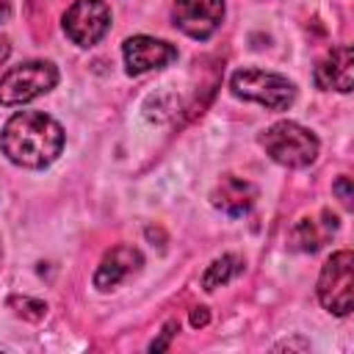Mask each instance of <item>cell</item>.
Instances as JSON below:
<instances>
[{"instance_id": "cell-8", "label": "cell", "mask_w": 354, "mask_h": 354, "mask_svg": "<svg viewBox=\"0 0 354 354\" xmlns=\"http://www.w3.org/2000/svg\"><path fill=\"white\" fill-rule=\"evenodd\" d=\"M122 53H124L127 75H141V72L160 69V66L177 61V47L169 44V41L152 39V36H133V39H127Z\"/></svg>"}, {"instance_id": "cell-13", "label": "cell", "mask_w": 354, "mask_h": 354, "mask_svg": "<svg viewBox=\"0 0 354 354\" xmlns=\"http://www.w3.org/2000/svg\"><path fill=\"white\" fill-rule=\"evenodd\" d=\"M241 257L238 254H221L218 260H213L207 266V271L202 274V288L205 290H216L218 285H227L238 271H241Z\"/></svg>"}, {"instance_id": "cell-4", "label": "cell", "mask_w": 354, "mask_h": 354, "mask_svg": "<svg viewBox=\"0 0 354 354\" xmlns=\"http://www.w3.org/2000/svg\"><path fill=\"white\" fill-rule=\"evenodd\" d=\"M58 83V72L50 61H28L11 66L0 77V105H22L50 91Z\"/></svg>"}, {"instance_id": "cell-11", "label": "cell", "mask_w": 354, "mask_h": 354, "mask_svg": "<svg viewBox=\"0 0 354 354\" xmlns=\"http://www.w3.org/2000/svg\"><path fill=\"white\" fill-rule=\"evenodd\" d=\"M210 199H213V205H216L218 210H224L227 216H243V213L254 205L257 188H254L249 180H243V177L227 174V177L218 180V185L213 188Z\"/></svg>"}, {"instance_id": "cell-2", "label": "cell", "mask_w": 354, "mask_h": 354, "mask_svg": "<svg viewBox=\"0 0 354 354\" xmlns=\"http://www.w3.org/2000/svg\"><path fill=\"white\" fill-rule=\"evenodd\" d=\"M260 144L271 155V160H277L279 166H288V169H304L318 155V138L296 122L271 124L260 136Z\"/></svg>"}, {"instance_id": "cell-9", "label": "cell", "mask_w": 354, "mask_h": 354, "mask_svg": "<svg viewBox=\"0 0 354 354\" xmlns=\"http://www.w3.org/2000/svg\"><path fill=\"white\" fill-rule=\"evenodd\" d=\"M141 263H144V257H141L138 249H133L127 243H119L111 252H105V257L100 260L97 274H94V285L100 290H111L122 279H127L130 274H136L141 268Z\"/></svg>"}, {"instance_id": "cell-17", "label": "cell", "mask_w": 354, "mask_h": 354, "mask_svg": "<svg viewBox=\"0 0 354 354\" xmlns=\"http://www.w3.org/2000/svg\"><path fill=\"white\" fill-rule=\"evenodd\" d=\"M210 321V313H207V307H194V313H191V324L199 329V326H205Z\"/></svg>"}, {"instance_id": "cell-10", "label": "cell", "mask_w": 354, "mask_h": 354, "mask_svg": "<svg viewBox=\"0 0 354 354\" xmlns=\"http://www.w3.org/2000/svg\"><path fill=\"white\" fill-rule=\"evenodd\" d=\"M351 66H354V50L348 44L332 47L324 61L315 66V83L321 88H335V91H351Z\"/></svg>"}, {"instance_id": "cell-18", "label": "cell", "mask_w": 354, "mask_h": 354, "mask_svg": "<svg viewBox=\"0 0 354 354\" xmlns=\"http://www.w3.org/2000/svg\"><path fill=\"white\" fill-rule=\"evenodd\" d=\"M8 55H11V44H8V39H0V64H6Z\"/></svg>"}, {"instance_id": "cell-3", "label": "cell", "mask_w": 354, "mask_h": 354, "mask_svg": "<svg viewBox=\"0 0 354 354\" xmlns=\"http://www.w3.org/2000/svg\"><path fill=\"white\" fill-rule=\"evenodd\" d=\"M230 88L235 97L260 102L263 108L271 111H285L296 100V86L288 77L263 69H238L230 77Z\"/></svg>"}, {"instance_id": "cell-12", "label": "cell", "mask_w": 354, "mask_h": 354, "mask_svg": "<svg viewBox=\"0 0 354 354\" xmlns=\"http://www.w3.org/2000/svg\"><path fill=\"white\" fill-rule=\"evenodd\" d=\"M335 230H337V218L332 213H321L318 218H301L293 227V243L301 252H315L329 241Z\"/></svg>"}, {"instance_id": "cell-15", "label": "cell", "mask_w": 354, "mask_h": 354, "mask_svg": "<svg viewBox=\"0 0 354 354\" xmlns=\"http://www.w3.org/2000/svg\"><path fill=\"white\" fill-rule=\"evenodd\" d=\"M332 188H335V191L340 194V202H343V205L348 207V205H351V180H348V177L343 174V177H340V180H337V183H335Z\"/></svg>"}, {"instance_id": "cell-7", "label": "cell", "mask_w": 354, "mask_h": 354, "mask_svg": "<svg viewBox=\"0 0 354 354\" xmlns=\"http://www.w3.org/2000/svg\"><path fill=\"white\" fill-rule=\"evenodd\" d=\"M174 25L191 39H210L224 17V0H174Z\"/></svg>"}, {"instance_id": "cell-16", "label": "cell", "mask_w": 354, "mask_h": 354, "mask_svg": "<svg viewBox=\"0 0 354 354\" xmlns=\"http://www.w3.org/2000/svg\"><path fill=\"white\" fill-rule=\"evenodd\" d=\"M174 329H180V326H177V321H169V324H166V329H163V337H160V340H155L149 348H152V351H160V348H166L169 337H174V335H177Z\"/></svg>"}, {"instance_id": "cell-5", "label": "cell", "mask_w": 354, "mask_h": 354, "mask_svg": "<svg viewBox=\"0 0 354 354\" xmlns=\"http://www.w3.org/2000/svg\"><path fill=\"white\" fill-rule=\"evenodd\" d=\"M318 299L335 315H348L351 313V299H354V254L348 249L335 252L324 263L321 277H318Z\"/></svg>"}, {"instance_id": "cell-14", "label": "cell", "mask_w": 354, "mask_h": 354, "mask_svg": "<svg viewBox=\"0 0 354 354\" xmlns=\"http://www.w3.org/2000/svg\"><path fill=\"white\" fill-rule=\"evenodd\" d=\"M8 304L17 307V313H19L22 318H28V321H41L44 313H47V304H44V301H39V299H28V296H11Z\"/></svg>"}, {"instance_id": "cell-1", "label": "cell", "mask_w": 354, "mask_h": 354, "mask_svg": "<svg viewBox=\"0 0 354 354\" xmlns=\"http://www.w3.org/2000/svg\"><path fill=\"white\" fill-rule=\"evenodd\" d=\"M0 147L11 163L25 169H41L58 158L64 147V130L53 116L41 111H22L6 122Z\"/></svg>"}, {"instance_id": "cell-6", "label": "cell", "mask_w": 354, "mask_h": 354, "mask_svg": "<svg viewBox=\"0 0 354 354\" xmlns=\"http://www.w3.org/2000/svg\"><path fill=\"white\" fill-rule=\"evenodd\" d=\"M111 28V6L105 0H75L64 14V33L77 47L97 44Z\"/></svg>"}, {"instance_id": "cell-19", "label": "cell", "mask_w": 354, "mask_h": 354, "mask_svg": "<svg viewBox=\"0 0 354 354\" xmlns=\"http://www.w3.org/2000/svg\"><path fill=\"white\" fill-rule=\"evenodd\" d=\"M11 14V0H0V22H6Z\"/></svg>"}]
</instances>
